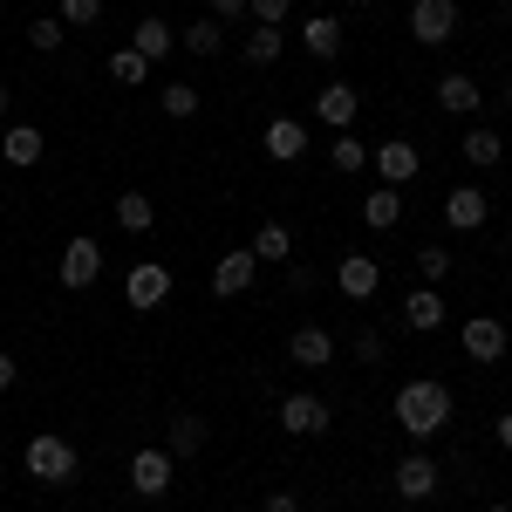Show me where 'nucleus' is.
<instances>
[{"mask_svg":"<svg viewBox=\"0 0 512 512\" xmlns=\"http://www.w3.org/2000/svg\"><path fill=\"white\" fill-rule=\"evenodd\" d=\"M369 164H376V178H383V185L403 192V185L424 171V151H417L410 137H390V144H369Z\"/></svg>","mask_w":512,"mask_h":512,"instance_id":"obj_9","label":"nucleus"},{"mask_svg":"<svg viewBox=\"0 0 512 512\" xmlns=\"http://www.w3.org/2000/svg\"><path fill=\"white\" fill-rule=\"evenodd\" d=\"M246 253H253L260 267H267V260H294V233H287L280 219H267V226L253 233V246H246Z\"/></svg>","mask_w":512,"mask_h":512,"instance_id":"obj_27","label":"nucleus"},{"mask_svg":"<svg viewBox=\"0 0 512 512\" xmlns=\"http://www.w3.org/2000/svg\"><path fill=\"white\" fill-rule=\"evenodd\" d=\"M0 7H7V0H0Z\"/></svg>","mask_w":512,"mask_h":512,"instance_id":"obj_45","label":"nucleus"},{"mask_svg":"<svg viewBox=\"0 0 512 512\" xmlns=\"http://www.w3.org/2000/svg\"><path fill=\"white\" fill-rule=\"evenodd\" d=\"M335 287H342V301H369V294L383 287V260H369V253H342V260H335Z\"/></svg>","mask_w":512,"mask_h":512,"instance_id":"obj_12","label":"nucleus"},{"mask_svg":"<svg viewBox=\"0 0 512 512\" xmlns=\"http://www.w3.org/2000/svg\"><path fill=\"white\" fill-rule=\"evenodd\" d=\"M349 349H355V362H369V369H376V362H383V355H390V342H383V335H376V328H362V335H355Z\"/></svg>","mask_w":512,"mask_h":512,"instance_id":"obj_36","label":"nucleus"},{"mask_svg":"<svg viewBox=\"0 0 512 512\" xmlns=\"http://www.w3.org/2000/svg\"><path fill=\"white\" fill-rule=\"evenodd\" d=\"M301 48H308L315 62H335V55L349 48V28H342L335 14H308V21H301Z\"/></svg>","mask_w":512,"mask_h":512,"instance_id":"obj_16","label":"nucleus"},{"mask_svg":"<svg viewBox=\"0 0 512 512\" xmlns=\"http://www.w3.org/2000/svg\"><path fill=\"white\" fill-rule=\"evenodd\" d=\"M417 274H424V287H444V274H451V253H444V246H424V253H417Z\"/></svg>","mask_w":512,"mask_h":512,"instance_id":"obj_34","label":"nucleus"},{"mask_svg":"<svg viewBox=\"0 0 512 512\" xmlns=\"http://www.w3.org/2000/svg\"><path fill=\"white\" fill-rule=\"evenodd\" d=\"M55 280L69 287V294H82V287H96L103 280V246L89 233H76L69 246H62V260H55Z\"/></svg>","mask_w":512,"mask_h":512,"instance_id":"obj_5","label":"nucleus"},{"mask_svg":"<svg viewBox=\"0 0 512 512\" xmlns=\"http://www.w3.org/2000/svg\"><path fill=\"white\" fill-rule=\"evenodd\" d=\"M403 328H417V335H437V328H444V294H437V287H417V294H403Z\"/></svg>","mask_w":512,"mask_h":512,"instance_id":"obj_20","label":"nucleus"},{"mask_svg":"<svg viewBox=\"0 0 512 512\" xmlns=\"http://www.w3.org/2000/svg\"><path fill=\"white\" fill-rule=\"evenodd\" d=\"M14 376H21V362H14V355H7V349H0V396H7V390H14Z\"/></svg>","mask_w":512,"mask_h":512,"instance_id":"obj_39","label":"nucleus"},{"mask_svg":"<svg viewBox=\"0 0 512 512\" xmlns=\"http://www.w3.org/2000/svg\"><path fill=\"white\" fill-rule=\"evenodd\" d=\"M362 226H369V233H390V226H403V192H396V185H376V192L362 198Z\"/></svg>","mask_w":512,"mask_h":512,"instance_id":"obj_21","label":"nucleus"},{"mask_svg":"<svg viewBox=\"0 0 512 512\" xmlns=\"http://www.w3.org/2000/svg\"><path fill=\"white\" fill-rule=\"evenodd\" d=\"M117 226L123 233H151V226H158V205H151L144 192H123L117 198Z\"/></svg>","mask_w":512,"mask_h":512,"instance_id":"obj_28","label":"nucleus"},{"mask_svg":"<svg viewBox=\"0 0 512 512\" xmlns=\"http://www.w3.org/2000/svg\"><path fill=\"white\" fill-rule=\"evenodd\" d=\"M123 301H130L137 315L164 308V301H171V267H164V260H137V267L123 274Z\"/></svg>","mask_w":512,"mask_h":512,"instance_id":"obj_6","label":"nucleus"},{"mask_svg":"<svg viewBox=\"0 0 512 512\" xmlns=\"http://www.w3.org/2000/svg\"><path fill=\"white\" fill-rule=\"evenodd\" d=\"M355 110H362V89H349V82H328V89H315V123H328V130H349Z\"/></svg>","mask_w":512,"mask_h":512,"instance_id":"obj_17","label":"nucleus"},{"mask_svg":"<svg viewBox=\"0 0 512 512\" xmlns=\"http://www.w3.org/2000/svg\"><path fill=\"white\" fill-rule=\"evenodd\" d=\"M171 478H178V458H171L164 444H144V451L130 458V492H137V499H164Z\"/></svg>","mask_w":512,"mask_h":512,"instance_id":"obj_8","label":"nucleus"},{"mask_svg":"<svg viewBox=\"0 0 512 512\" xmlns=\"http://www.w3.org/2000/svg\"><path fill=\"white\" fill-rule=\"evenodd\" d=\"M55 21H62V28H96V21H103V0H62Z\"/></svg>","mask_w":512,"mask_h":512,"instance_id":"obj_33","label":"nucleus"},{"mask_svg":"<svg viewBox=\"0 0 512 512\" xmlns=\"http://www.w3.org/2000/svg\"><path fill=\"white\" fill-rule=\"evenodd\" d=\"M485 219H492V198L478 192V185H451V192H444V226H451V233H478Z\"/></svg>","mask_w":512,"mask_h":512,"instance_id":"obj_11","label":"nucleus"},{"mask_svg":"<svg viewBox=\"0 0 512 512\" xmlns=\"http://www.w3.org/2000/svg\"><path fill=\"white\" fill-rule=\"evenodd\" d=\"M110 82H117V89H144V82H151V62L123 41V48H110Z\"/></svg>","mask_w":512,"mask_h":512,"instance_id":"obj_26","label":"nucleus"},{"mask_svg":"<svg viewBox=\"0 0 512 512\" xmlns=\"http://www.w3.org/2000/svg\"><path fill=\"white\" fill-rule=\"evenodd\" d=\"M178 48H192V55H219V48H226V28L205 14V21H192V28L178 35Z\"/></svg>","mask_w":512,"mask_h":512,"instance_id":"obj_30","label":"nucleus"},{"mask_svg":"<svg viewBox=\"0 0 512 512\" xmlns=\"http://www.w3.org/2000/svg\"><path fill=\"white\" fill-rule=\"evenodd\" d=\"M260 144H267V158H274V164H294V158H308V123H301V117H274V123H267V137H260Z\"/></svg>","mask_w":512,"mask_h":512,"instance_id":"obj_18","label":"nucleus"},{"mask_svg":"<svg viewBox=\"0 0 512 512\" xmlns=\"http://www.w3.org/2000/svg\"><path fill=\"white\" fill-rule=\"evenodd\" d=\"M164 451H171V458H198V451H205V417L178 410V417L164 424Z\"/></svg>","mask_w":512,"mask_h":512,"instance_id":"obj_23","label":"nucleus"},{"mask_svg":"<svg viewBox=\"0 0 512 512\" xmlns=\"http://www.w3.org/2000/svg\"><path fill=\"white\" fill-rule=\"evenodd\" d=\"M62 41H69V28H62L55 14H41V21H28V48H41V55H55Z\"/></svg>","mask_w":512,"mask_h":512,"instance_id":"obj_32","label":"nucleus"},{"mask_svg":"<svg viewBox=\"0 0 512 512\" xmlns=\"http://www.w3.org/2000/svg\"><path fill=\"white\" fill-rule=\"evenodd\" d=\"M328 164H335V171H369V144H362L355 130H335V144H328Z\"/></svg>","mask_w":512,"mask_h":512,"instance_id":"obj_29","label":"nucleus"},{"mask_svg":"<svg viewBox=\"0 0 512 512\" xmlns=\"http://www.w3.org/2000/svg\"><path fill=\"white\" fill-rule=\"evenodd\" d=\"M499 103H506V110H512V82H506V96H499Z\"/></svg>","mask_w":512,"mask_h":512,"instance_id":"obj_42","label":"nucleus"},{"mask_svg":"<svg viewBox=\"0 0 512 512\" xmlns=\"http://www.w3.org/2000/svg\"><path fill=\"white\" fill-rule=\"evenodd\" d=\"M355 7H369V0H355Z\"/></svg>","mask_w":512,"mask_h":512,"instance_id":"obj_44","label":"nucleus"},{"mask_svg":"<svg viewBox=\"0 0 512 512\" xmlns=\"http://www.w3.org/2000/svg\"><path fill=\"white\" fill-rule=\"evenodd\" d=\"M506 7H512V0H506Z\"/></svg>","mask_w":512,"mask_h":512,"instance_id":"obj_47","label":"nucleus"},{"mask_svg":"<svg viewBox=\"0 0 512 512\" xmlns=\"http://www.w3.org/2000/svg\"><path fill=\"white\" fill-rule=\"evenodd\" d=\"M21 465H28V478H35V485L69 492V485H76V472H82V451L62 431H35V437H28V451H21Z\"/></svg>","mask_w":512,"mask_h":512,"instance_id":"obj_2","label":"nucleus"},{"mask_svg":"<svg viewBox=\"0 0 512 512\" xmlns=\"http://www.w3.org/2000/svg\"><path fill=\"white\" fill-rule=\"evenodd\" d=\"M280 48H287V35H280V28H260V21H253V28L239 35V55H246L253 69H274V62H280Z\"/></svg>","mask_w":512,"mask_h":512,"instance_id":"obj_24","label":"nucleus"},{"mask_svg":"<svg viewBox=\"0 0 512 512\" xmlns=\"http://www.w3.org/2000/svg\"><path fill=\"white\" fill-rule=\"evenodd\" d=\"M410 41H424V48L458 41V0H410Z\"/></svg>","mask_w":512,"mask_h":512,"instance_id":"obj_7","label":"nucleus"},{"mask_svg":"<svg viewBox=\"0 0 512 512\" xmlns=\"http://www.w3.org/2000/svg\"><path fill=\"white\" fill-rule=\"evenodd\" d=\"M390 485L403 492V499H437V458L417 444L410 458H396V478H390Z\"/></svg>","mask_w":512,"mask_h":512,"instance_id":"obj_14","label":"nucleus"},{"mask_svg":"<svg viewBox=\"0 0 512 512\" xmlns=\"http://www.w3.org/2000/svg\"><path fill=\"white\" fill-rule=\"evenodd\" d=\"M287 355H294V369H328V362H335V335H328L321 321H301V328L287 335Z\"/></svg>","mask_w":512,"mask_h":512,"instance_id":"obj_15","label":"nucleus"},{"mask_svg":"<svg viewBox=\"0 0 512 512\" xmlns=\"http://www.w3.org/2000/svg\"><path fill=\"white\" fill-rule=\"evenodd\" d=\"M451 390L437 383V376H410L403 390H396L390 403V417H396V431L410 437V444H431V437H444V424H451Z\"/></svg>","mask_w":512,"mask_h":512,"instance_id":"obj_1","label":"nucleus"},{"mask_svg":"<svg viewBox=\"0 0 512 512\" xmlns=\"http://www.w3.org/2000/svg\"><path fill=\"white\" fill-rule=\"evenodd\" d=\"M130 48H137V55H144V62H164V55H171V48H178V35H171V28H164L158 14H144V21H137V28H130Z\"/></svg>","mask_w":512,"mask_h":512,"instance_id":"obj_25","label":"nucleus"},{"mask_svg":"<svg viewBox=\"0 0 512 512\" xmlns=\"http://www.w3.org/2000/svg\"><path fill=\"white\" fill-rule=\"evenodd\" d=\"M48 158V137H41L35 123H7L0 130V164H14V171H35Z\"/></svg>","mask_w":512,"mask_h":512,"instance_id":"obj_13","label":"nucleus"},{"mask_svg":"<svg viewBox=\"0 0 512 512\" xmlns=\"http://www.w3.org/2000/svg\"><path fill=\"white\" fill-rule=\"evenodd\" d=\"M253 280H260V260L233 246V253H219V267H212V294L219 301H239V294H253Z\"/></svg>","mask_w":512,"mask_h":512,"instance_id":"obj_10","label":"nucleus"},{"mask_svg":"<svg viewBox=\"0 0 512 512\" xmlns=\"http://www.w3.org/2000/svg\"><path fill=\"white\" fill-rule=\"evenodd\" d=\"M274 424H280L287 437H321L328 424H335V410H328V396H315V390H294V396H280Z\"/></svg>","mask_w":512,"mask_h":512,"instance_id":"obj_3","label":"nucleus"},{"mask_svg":"<svg viewBox=\"0 0 512 512\" xmlns=\"http://www.w3.org/2000/svg\"><path fill=\"white\" fill-rule=\"evenodd\" d=\"M458 342H465V355H472L478 369H499L506 349H512V335H506V321H499V315H465Z\"/></svg>","mask_w":512,"mask_h":512,"instance_id":"obj_4","label":"nucleus"},{"mask_svg":"<svg viewBox=\"0 0 512 512\" xmlns=\"http://www.w3.org/2000/svg\"><path fill=\"white\" fill-rule=\"evenodd\" d=\"M260 512H301V499H294V492H267V506Z\"/></svg>","mask_w":512,"mask_h":512,"instance_id":"obj_38","label":"nucleus"},{"mask_svg":"<svg viewBox=\"0 0 512 512\" xmlns=\"http://www.w3.org/2000/svg\"><path fill=\"white\" fill-rule=\"evenodd\" d=\"M7 110H14V89H7V82H0V117H7Z\"/></svg>","mask_w":512,"mask_h":512,"instance_id":"obj_41","label":"nucleus"},{"mask_svg":"<svg viewBox=\"0 0 512 512\" xmlns=\"http://www.w3.org/2000/svg\"><path fill=\"white\" fill-rule=\"evenodd\" d=\"M485 512H512V506H485Z\"/></svg>","mask_w":512,"mask_h":512,"instance_id":"obj_43","label":"nucleus"},{"mask_svg":"<svg viewBox=\"0 0 512 512\" xmlns=\"http://www.w3.org/2000/svg\"><path fill=\"white\" fill-rule=\"evenodd\" d=\"M506 485H512V478H506Z\"/></svg>","mask_w":512,"mask_h":512,"instance_id":"obj_46","label":"nucleus"},{"mask_svg":"<svg viewBox=\"0 0 512 512\" xmlns=\"http://www.w3.org/2000/svg\"><path fill=\"white\" fill-rule=\"evenodd\" d=\"M246 7H253V0H212V21L233 28V21H246Z\"/></svg>","mask_w":512,"mask_h":512,"instance_id":"obj_37","label":"nucleus"},{"mask_svg":"<svg viewBox=\"0 0 512 512\" xmlns=\"http://www.w3.org/2000/svg\"><path fill=\"white\" fill-rule=\"evenodd\" d=\"M246 14H253L260 28H287V14H294V0H253Z\"/></svg>","mask_w":512,"mask_h":512,"instance_id":"obj_35","label":"nucleus"},{"mask_svg":"<svg viewBox=\"0 0 512 512\" xmlns=\"http://www.w3.org/2000/svg\"><path fill=\"white\" fill-rule=\"evenodd\" d=\"M458 151H465V164H472V171H492V164L506 158V137H499V130H492V123H472V130H465V144H458Z\"/></svg>","mask_w":512,"mask_h":512,"instance_id":"obj_22","label":"nucleus"},{"mask_svg":"<svg viewBox=\"0 0 512 512\" xmlns=\"http://www.w3.org/2000/svg\"><path fill=\"white\" fill-rule=\"evenodd\" d=\"M478 103H485V89H478L465 69H451V76H437V110L444 117H472Z\"/></svg>","mask_w":512,"mask_h":512,"instance_id":"obj_19","label":"nucleus"},{"mask_svg":"<svg viewBox=\"0 0 512 512\" xmlns=\"http://www.w3.org/2000/svg\"><path fill=\"white\" fill-rule=\"evenodd\" d=\"M198 96H205L198 82H164V96H158V103H164V117H178V123H185V117H198Z\"/></svg>","mask_w":512,"mask_h":512,"instance_id":"obj_31","label":"nucleus"},{"mask_svg":"<svg viewBox=\"0 0 512 512\" xmlns=\"http://www.w3.org/2000/svg\"><path fill=\"white\" fill-rule=\"evenodd\" d=\"M492 437H499V451H512V410L499 417V424H492Z\"/></svg>","mask_w":512,"mask_h":512,"instance_id":"obj_40","label":"nucleus"}]
</instances>
